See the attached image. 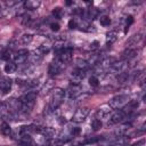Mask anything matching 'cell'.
Segmentation results:
<instances>
[{
    "instance_id": "484cf974",
    "label": "cell",
    "mask_w": 146,
    "mask_h": 146,
    "mask_svg": "<svg viewBox=\"0 0 146 146\" xmlns=\"http://www.w3.org/2000/svg\"><path fill=\"white\" fill-rule=\"evenodd\" d=\"M129 78H130V73H128V72H123V73L116 75V81H117L120 84H123V83H127V82H128Z\"/></svg>"
},
{
    "instance_id": "d590c367",
    "label": "cell",
    "mask_w": 146,
    "mask_h": 146,
    "mask_svg": "<svg viewBox=\"0 0 146 146\" xmlns=\"http://www.w3.org/2000/svg\"><path fill=\"white\" fill-rule=\"evenodd\" d=\"M98 48H99V42H98V41H94V42H91L90 46H89V49H90L91 51H95V50H97Z\"/></svg>"
},
{
    "instance_id": "ab89813d",
    "label": "cell",
    "mask_w": 146,
    "mask_h": 146,
    "mask_svg": "<svg viewBox=\"0 0 146 146\" xmlns=\"http://www.w3.org/2000/svg\"><path fill=\"white\" fill-rule=\"evenodd\" d=\"M0 105H1V103H0Z\"/></svg>"
},
{
    "instance_id": "52a82bcc",
    "label": "cell",
    "mask_w": 146,
    "mask_h": 146,
    "mask_svg": "<svg viewBox=\"0 0 146 146\" xmlns=\"http://www.w3.org/2000/svg\"><path fill=\"white\" fill-rule=\"evenodd\" d=\"M29 55H30V51L27 49H19L14 56V63L16 65H21V64L26 63L29 59Z\"/></svg>"
},
{
    "instance_id": "7c38bea8",
    "label": "cell",
    "mask_w": 146,
    "mask_h": 146,
    "mask_svg": "<svg viewBox=\"0 0 146 146\" xmlns=\"http://www.w3.org/2000/svg\"><path fill=\"white\" fill-rule=\"evenodd\" d=\"M42 137L44 138H56L57 135H58V131L52 128V127H41V130H40V133Z\"/></svg>"
},
{
    "instance_id": "44dd1931",
    "label": "cell",
    "mask_w": 146,
    "mask_h": 146,
    "mask_svg": "<svg viewBox=\"0 0 146 146\" xmlns=\"http://www.w3.org/2000/svg\"><path fill=\"white\" fill-rule=\"evenodd\" d=\"M117 38H119V33H117V31L112 30V31H110V32L106 33V43L111 46V44H113V43L117 40Z\"/></svg>"
},
{
    "instance_id": "8fae6325",
    "label": "cell",
    "mask_w": 146,
    "mask_h": 146,
    "mask_svg": "<svg viewBox=\"0 0 146 146\" xmlns=\"http://www.w3.org/2000/svg\"><path fill=\"white\" fill-rule=\"evenodd\" d=\"M84 76H86V71L75 68L74 71H72V74H71L72 84H80V82L84 79Z\"/></svg>"
},
{
    "instance_id": "4dcf8cb0",
    "label": "cell",
    "mask_w": 146,
    "mask_h": 146,
    "mask_svg": "<svg viewBox=\"0 0 146 146\" xmlns=\"http://www.w3.org/2000/svg\"><path fill=\"white\" fill-rule=\"evenodd\" d=\"M32 40H33L32 34H24V35L21 36V41H22L23 44H29V43L32 42Z\"/></svg>"
},
{
    "instance_id": "9a60e30c",
    "label": "cell",
    "mask_w": 146,
    "mask_h": 146,
    "mask_svg": "<svg viewBox=\"0 0 146 146\" xmlns=\"http://www.w3.org/2000/svg\"><path fill=\"white\" fill-rule=\"evenodd\" d=\"M98 14H99V10H98L97 8L90 7V8H88V9L83 13L82 16H83L86 19H88V21H94V19L98 16Z\"/></svg>"
},
{
    "instance_id": "f35d334b",
    "label": "cell",
    "mask_w": 146,
    "mask_h": 146,
    "mask_svg": "<svg viewBox=\"0 0 146 146\" xmlns=\"http://www.w3.org/2000/svg\"><path fill=\"white\" fill-rule=\"evenodd\" d=\"M78 146H87V145H84V144H81V145H78Z\"/></svg>"
},
{
    "instance_id": "d4e9b609",
    "label": "cell",
    "mask_w": 146,
    "mask_h": 146,
    "mask_svg": "<svg viewBox=\"0 0 146 146\" xmlns=\"http://www.w3.org/2000/svg\"><path fill=\"white\" fill-rule=\"evenodd\" d=\"M5 72L8 73V74H11V73H15L16 70H17V65L14 63V62H7L6 65H5Z\"/></svg>"
},
{
    "instance_id": "5bb4252c",
    "label": "cell",
    "mask_w": 146,
    "mask_h": 146,
    "mask_svg": "<svg viewBox=\"0 0 146 146\" xmlns=\"http://www.w3.org/2000/svg\"><path fill=\"white\" fill-rule=\"evenodd\" d=\"M13 80L10 78H1L0 79V91L2 94H8L11 89Z\"/></svg>"
},
{
    "instance_id": "e0dca14e",
    "label": "cell",
    "mask_w": 146,
    "mask_h": 146,
    "mask_svg": "<svg viewBox=\"0 0 146 146\" xmlns=\"http://www.w3.org/2000/svg\"><path fill=\"white\" fill-rule=\"evenodd\" d=\"M138 54V50L136 48H127L123 52H122V58L123 60H130L132 58H135Z\"/></svg>"
},
{
    "instance_id": "7402d4cb",
    "label": "cell",
    "mask_w": 146,
    "mask_h": 146,
    "mask_svg": "<svg viewBox=\"0 0 146 146\" xmlns=\"http://www.w3.org/2000/svg\"><path fill=\"white\" fill-rule=\"evenodd\" d=\"M0 133H1L2 136H5V137H10V136H11L13 131H11V128H10L9 123L2 122V123L0 124Z\"/></svg>"
},
{
    "instance_id": "8992f818",
    "label": "cell",
    "mask_w": 146,
    "mask_h": 146,
    "mask_svg": "<svg viewBox=\"0 0 146 146\" xmlns=\"http://www.w3.org/2000/svg\"><path fill=\"white\" fill-rule=\"evenodd\" d=\"M89 114V107H80L75 111V113L72 116V121L75 123H82Z\"/></svg>"
},
{
    "instance_id": "cb8c5ba5",
    "label": "cell",
    "mask_w": 146,
    "mask_h": 146,
    "mask_svg": "<svg viewBox=\"0 0 146 146\" xmlns=\"http://www.w3.org/2000/svg\"><path fill=\"white\" fill-rule=\"evenodd\" d=\"M88 66H89V65H88V63H87L86 59H81V58H76V59H75V68L86 71V70L88 68Z\"/></svg>"
},
{
    "instance_id": "4fadbf2b",
    "label": "cell",
    "mask_w": 146,
    "mask_h": 146,
    "mask_svg": "<svg viewBox=\"0 0 146 146\" xmlns=\"http://www.w3.org/2000/svg\"><path fill=\"white\" fill-rule=\"evenodd\" d=\"M83 91H82V88H81V86L80 84H71L70 87H68V89H67V95H68V97L72 99H75L76 97H79L81 94H82Z\"/></svg>"
},
{
    "instance_id": "f1b7e54d",
    "label": "cell",
    "mask_w": 146,
    "mask_h": 146,
    "mask_svg": "<svg viewBox=\"0 0 146 146\" xmlns=\"http://www.w3.org/2000/svg\"><path fill=\"white\" fill-rule=\"evenodd\" d=\"M102 127H103V122H102V120L94 119V120L91 121V128H92V130H94V131L99 130Z\"/></svg>"
},
{
    "instance_id": "d6a6232c",
    "label": "cell",
    "mask_w": 146,
    "mask_h": 146,
    "mask_svg": "<svg viewBox=\"0 0 146 146\" xmlns=\"http://www.w3.org/2000/svg\"><path fill=\"white\" fill-rule=\"evenodd\" d=\"M89 84L91 86V87H98L99 86V80H98V78L96 76V75H91L90 78H89Z\"/></svg>"
},
{
    "instance_id": "ffe728a7",
    "label": "cell",
    "mask_w": 146,
    "mask_h": 146,
    "mask_svg": "<svg viewBox=\"0 0 146 146\" xmlns=\"http://www.w3.org/2000/svg\"><path fill=\"white\" fill-rule=\"evenodd\" d=\"M41 2L39 0H26L24 1V8L27 10H34L40 7Z\"/></svg>"
},
{
    "instance_id": "ac0fdd59",
    "label": "cell",
    "mask_w": 146,
    "mask_h": 146,
    "mask_svg": "<svg viewBox=\"0 0 146 146\" xmlns=\"http://www.w3.org/2000/svg\"><path fill=\"white\" fill-rule=\"evenodd\" d=\"M41 59H42V55H41L40 51L36 49V50H33V51L30 52L27 60H30V63H31L32 65H35V64H38Z\"/></svg>"
},
{
    "instance_id": "836d02e7",
    "label": "cell",
    "mask_w": 146,
    "mask_h": 146,
    "mask_svg": "<svg viewBox=\"0 0 146 146\" xmlns=\"http://www.w3.org/2000/svg\"><path fill=\"white\" fill-rule=\"evenodd\" d=\"M49 27H50V30L54 31V32H58V31L60 30V25H59V23H57V22H51V23L49 24Z\"/></svg>"
},
{
    "instance_id": "e575fe53",
    "label": "cell",
    "mask_w": 146,
    "mask_h": 146,
    "mask_svg": "<svg viewBox=\"0 0 146 146\" xmlns=\"http://www.w3.org/2000/svg\"><path fill=\"white\" fill-rule=\"evenodd\" d=\"M76 27H78V21L74 19V18H72V19L68 22V29L74 30V29H76Z\"/></svg>"
},
{
    "instance_id": "603a6c76",
    "label": "cell",
    "mask_w": 146,
    "mask_h": 146,
    "mask_svg": "<svg viewBox=\"0 0 146 146\" xmlns=\"http://www.w3.org/2000/svg\"><path fill=\"white\" fill-rule=\"evenodd\" d=\"M19 144L23 146H32L33 145V138L31 135H21L19 136Z\"/></svg>"
},
{
    "instance_id": "f546056e",
    "label": "cell",
    "mask_w": 146,
    "mask_h": 146,
    "mask_svg": "<svg viewBox=\"0 0 146 146\" xmlns=\"http://www.w3.org/2000/svg\"><path fill=\"white\" fill-rule=\"evenodd\" d=\"M9 58H10V50L9 49H3L0 51V59L9 62Z\"/></svg>"
},
{
    "instance_id": "83f0119b",
    "label": "cell",
    "mask_w": 146,
    "mask_h": 146,
    "mask_svg": "<svg viewBox=\"0 0 146 146\" xmlns=\"http://www.w3.org/2000/svg\"><path fill=\"white\" fill-rule=\"evenodd\" d=\"M52 16H54L55 18L60 19V18L64 16V10H63L60 7H56V8L52 9Z\"/></svg>"
},
{
    "instance_id": "74e56055",
    "label": "cell",
    "mask_w": 146,
    "mask_h": 146,
    "mask_svg": "<svg viewBox=\"0 0 146 146\" xmlns=\"http://www.w3.org/2000/svg\"><path fill=\"white\" fill-rule=\"evenodd\" d=\"M65 3H66V6H70V5H73V1H66Z\"/></svg>"
},
{
    "instance_id": "5b68a950",
    "label": "cell",
    "mask_w": 146,
    "mask_h": 146,
    "mask_svg": "<svg viewBox=\"0 0 146 146\" xmlns=\"http://www.w3.org/2000/svg\"><path fill=\"white\" fill-rule=\"evenodd\" d=\"M65 66L66 65H64L62 62H59L57 58L54 60V62H51L50 64H49V66H48V74H49V76H56V75H58L64 68H65Z\"/></svg>"
},
{
    "instance_id": "1f68e13d",
    "label": "cell",
    "mask_w": 146,
    "mask_h": 146,
    "mask_svg": "<svg viewBox=\"0 0 146 146\" xmlns=\"http://www.w3.org/2000/svg\"><path fill=\"white\" fill-rule=\"evenodd\" d=\"M111 22H112L111 18H110L108 16H106V15L100 16V18H99V23H100V25H103V26H110Z\"/></svg>"
},
{
    "instance_id": "2e32d148",
    "label": "cell",
    "mask_w": 146,
    "mask_h": 146,
    "mask_svg": "<svg viewBox=\"0 0 146 146\" xmlns=\"http://www.w3.org/2000/svg\"><path fill=\"white\" fill-rule=\"evenodd\" d=\"M141 39H143V36H141V34H140V33L133 34V35H132V36H130V39L127 41V43H125L127 48H135V46H137V44L141 41Z\"/></svg>"
},
{
    "instance_id": "d6986e66",
    "label": "cell",
    "mask_w": 146,
    "mask_h": 146,
    "mask_svg": "<svg viewBox=\"0 0 146 146\" xmlns=\"http://www.w3.org/2000/svg\"><path fill=\"white\" fill-rule=\"evenodd\" d=\"M55 88V82H54V80L52 79H49V80H47L44 83H43V86H42V88H41V95H47L48 92H50L52 89Z\"/></svg>"
},
{
    "instance_id": "9c48e42d",
    "label": "cell",
    "mask_w": 146,
    "mask_h": 146,
    "mask_svg": "<svg viewBox=\"0 0 146 146\" xmlns=\"http://www.w3.org/2000/svg\"><path fill=\"white\" fill-rule=\"evenodd\" d=\"M38 97V92L35 91H29L19 97V100L22 104H29V105H34V102Z\"/></svg>"
},
{
    "instance_id": "30bf717a",
    "label": "cell",
    "mask_w": 146,
    "mask_h": 146,
    "mask_svg": "<svg viewBox=\"0 0 146 146\" xmlns=\"http://www.w3.org/2000/svg\"><path fill=\"white\" fill-rule=\"evenodd\" d=\"M112 112V108L108 104H103L102 106L98 107L97 112H96V119L102 120V119H106Z\"/></svg>"
},
{
    "instance_id": "ba28073f",
    "label": "cell",
    "mask_w": 146,
    "mask_h": 146,
    "mask_svg": "<svg viewBox=\"0 0 146 146\" xmlns=\"http://www.w3.org/2000/svg\"><path fill=\"white\" fill-rule=\"evenodd\" d=\"M124 119H125V114L122 110H116L110 117L108 120V125H113V124H117V123H121V122H124Z\"/></svg>"
},
{
    "instance_id": "4316f807",
    "label": "cell",
    "mask_w": 146,
    "mask_h": 146,
    "mask_svg": "<svg viewBox=\"0 0 146 146\" xmlns=\"http://www.w3.org/2000/svg\"><path fill=\"white\" fill-rule=\"evenodd\" d=\"M50 49H51V44L49 43V42H43L41 46H39V48H38V50L40 51V54L43 56V55H46V54H48L49 51H50Z\"/></svg>"
},
{
    "instance_id": "8d00e7d4",
    "label": "cell",
    "mask_w": 146,
    "mask_h": 146,
    "mask_svg": "<svg viewBox=\"0 0 146 146\" xmlns=\"http://www.w3.org/2000/svg\"><path fill=\"white\" fill-rule=\"evenodd\" d=\"M132 23H133V16L129 15V16L127 17V19H125V24H127L125 26H127V27H129V26H130Z\"/></svg>"
},
{
    "instance_id": "277c9868",
    "label": "cell",
    "mask_w": 146,
    "mask_h": 146,
    "mask_svg": "<svg viewBox=\"0 0 146 146\" xmlns=\"http://www.w3.org/2000/svg\"><path fill=\"white\" fill-rule=\"evenodd\" d=\"M128 67H129V62L122 59V60L115 62V63L110 67V72H111L112 74L119 75V74H121V73H123V72H127Z\"/></svg>"
},
{
    "instance_id": "6da1fadb",
    "label": "cell",
    "mask_w": 146,
    "mask_h": 146,
    "mask_svg": "<svg viewBox=\"0 0 146 146\" xmlns=\"http://www.w3.org/2000/svg\"><path fill=\"white\" fill-rule=\"evenodd\" d=\"M64 97H65V90L62 88H54L51 90V95L49 98V103H48V110L50 112L56 111L64 102Z\"/></svg>"
},
{
    "instance_id": "3957f363",
    "label": "cell",
    "mask_w": 146,
    "mask_h": 146,
    "mask_svg": "<svg viewBox=\"0 0 146 146\" xmlns=\"http://www.w3.org/2000/svg\"><path fill=\"white\" fill-rule=\"evenodd\" d=\"M72 55H73V48L70 47V46H67V47H65L64 49H62L57 54V57L56 58L59 62H62L64 65H66V64H68L72 60Z\"/></svg>"
},
{
    "instance_id": "7a4b0ae2",
    "label": "cell",
    "mask_w": 146,
    "mask_h": 146,
    "mask_svg": "<svg viewBox=\"0 0 146 146\" xmlns=\"http://www.w3.org/2000/svg\"><path fill=\"white\" fill-rule=\"evenodd\" d=\"M129 102H130V97L127 94H120L113 97L108 105L111 106L112 110H122Z\"/></svg>"
}]
</instances>
